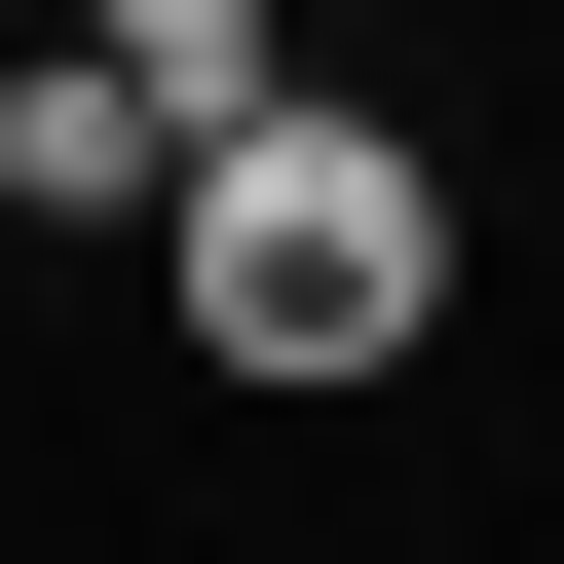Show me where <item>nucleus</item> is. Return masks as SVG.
Listing matches in <instances>:
<instances>
[{
  "label": "nucleus",
  "instance_id": "obj_1",
  "mask_svg": "<svg viewBox=\"0 0 564 564\" xmlns=\"http://www.w3.org/2000/svg\"><path fill=\"white\" fill-rule=\"evenodd\" d=\"M151 302H188V377H263V414H377V377L452 339V151H414V113H339V76L188 113Z\"/></svg>",
  "mask_w": 564,
  "mask_h": 564
},
{
  "label": "nucleus",
  "instance_id": "obj_2",
  "mask_svg": "<svg viewBox=\"0 0 564 564\" xmlns=\"http://www.w3.org/2000/svg\"><path fill=\"white\" fill-rule=\"evenodd\" d=\"M151 188H188V113L113 39H0V226H151Z\"/></svg>",
  "mask_w": 564,
  "mask_h": 564
},
{
  "label": "nucleus",
  "instance_id": "obj_3",
  "mask_svg": "<svg viewBox=\"0 0 564 564\" xmlns=\"http://www.w3.org/2000/svg\"><path fill=\"white\" fill-rule=\"evenodd\" d=\"M39 39H113L151 113H263V76H302V0H39Z\"/></svg>",
  "mask_w": 564,
  "mask_h": 564
},
{
  "label": "nucleus",
  "instance_id": "obj_4",
  "mask_svg": "<svg viewBox=\"0 0 564 564\" xmlns=\"http://www.w3.org/2000/svg\"><path fill=\"white\" fill-rule=\"evenodd\" d=\"M0 39H39V0H0Z\"/></svg>",
  "mask_w": 564,
  "mask_h": 564
}]
</instances>
